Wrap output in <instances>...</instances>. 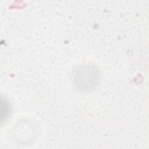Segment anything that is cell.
<instances>
[{"label": "cell", "instance_id": "cell-1", "mask_svg": "<svg viewBox=\"0 0 149 149\" xmlns=\"http://www.w3.org/2000/svg\"><path fill=\"white\" fill-rule=\"evenodd\" d=\"M100 81V73L92 65H80L73 70L72 74L73 85L81 92L88 93L96 89Z\"/></svg>", "mask_w": 149, "mask_h": 149}]
</instances>
